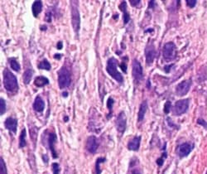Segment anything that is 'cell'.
<instances>
[{"label": "cell", "mask_w": 207, "mask_h": 174, "mask_svg": "<svg viewBox=\"0 0 207 174\" xmlns=\"http://www.w3.org/2000/svg\"><path fill=\"white\" fill-rule=\"evenodd\" d=\"M3 85L5 89L10 93H16L18 90L17 77L8 69L3 71Z\"/></svg>", "instance_id": "6da1fadb"}, {"label": "cell", "mask_w": 207, "mask_h": 174, "mask_svg": "<svg viewBox=\"0 0 207 174\" xmlns=\"http://www.w3.org/2000/svg\"><path fill=\"white\" fill-rule=\"evenodd\" d=\"M117 66H118V61L114 57H110L107 61L106 64V71L110 76L112 78L115 80L116 81L122 83L123 81V77L121 75V73L117 70Z\"/></svg>", "instance_id": "7a4b0ae2"}, {"label": "cell", "mask_w": 207, "mask_h": 174, "mask_svg": "<svg viewBox=\"0 0 207 174\" xmlns=\"http://www.w3.org/2000/svg\"><path fill=\"white\" fill-rule=\"evenodd\" d=\"M58 74V85H59L60 89H66L70 86L71 83V72L67 67L62 66L57 72Z\"/></svg>", "instance_id": "3957f363"}, {"label": "cell", "mask_w": 207, "mask_h": 174, "mask_svg": "<svg viewBox=\"0 0 207 174\" xmlns=\"http://www.w3.org/2000/svg\"><path fill=\"white\" fill-rule=\"evenodd\" d=\"M71 25L76 34H78L80 27V17L79 7H78V2L77 1H71Z\"/></svg>", "instance_id": "277c9868"}, {"label": "cell", "mask_w": 207, "mask_h": 174, "mask_svg": "<svg viewBox=\"0 0 207 174\" xmlns=\"http://www.w3.org/2000/svg\"><path fill=\"white\" fill-rule=\"evenodd\" d=\"M177 49L174 42H167L163 46V56L166 62H172L175 60L177 58Z\"/></svg>", "instance_id": "5b68a950"}, {"label": "cell", "mask_w": 207, "mask_h": 174, "mask_svg": "<svg viewBox=\"0 0 207 174\" xmlns=\"http://www.w3.org/2000/svg\"><path fill=\"white\" fill-rule=\"evenodd\" d=\"M189 104H190V99H189L177 100L175 103V104H174V106H173V114L176 115V116H180L182 114H185L186 112L188 110Z\"/></svg>", "instance_id": "8992f818"}, {"label": "cell", "mask_w": 207, "mask_h": 174, "mask_svg": "<svg viewBox=\"0 0 207 174\" xmlns=\"http://www.w3.org/2000/svg\"><path fill=\"white\" fill-rule=\"evenodd\" d=\"M132 75L134 80L136 82H140L143 79V67L141 66L140 62L137 59L133 61L132 64Z\"/></svg>", "instance_id": "52a82bcc"}, {"label": "cell", "mask_w": 207, "mask_h": 174, "mask_svg": "<svg viewBox=\"0 0 207 174\" xmlns=\"http://www.w3.org/2000/svg\"><path fill=\"white\" fill-rule=\"evenodd\" d=\"M191 85H192V81L191 79L185 80L180 82L176 86V94L179 96H184L189 92Z\"/></svg>", "instance_id": "ba28073f"}, {"label": "cell", "mask_w": 207, "mask_h": 174, "mask_svg": "<svg viewBox=\"0 0 207 174\" xmlns=\"http://www.w3.org/2000/svg\"><path fill=\"white\" fill-rule=\"evenodd\" d=\"M194 149V144L189 142H186L183 144H180L177 149V153L179 156V158H182L185 157H187L189 154L191 153V151Z\"/></svg>", "instance_id": "9c48e42d"}, {"label": "cell", "mask_w": 207, "mask_h": 174, "mask_svg": "<svg viewBox=\"0 0 207 174\" xmlns=\"http://www.w3.org/2000/svg\"><path fill=\"white\" fill-rule=\"evenodd\" d=\"M156 56H157V51H156L154 45L152 43L147 45L145 48V58L147 64H153V61L156 58Z\"/></svg>", "instance_id": "30bf717a"}, {"label": "cell", "mask_w": 207, "mask_h": 174, "mask_svg": "<svg viewBox=\"0 0 207 174\" xmlns=\"http://www.w3.org/2000/svg\"><path fill=\"white\" fill-rule=\"evenodd\" d=\"M126 116L124 112H120L118 114L117 119H116V128L121 134H123L124 133L126 129Z\"/></svg>", "instance_id": "8fae6325"}, {"label": "cell", "mask_w": 207, "mask_h": 174, "mask_svg": "<svg viewBox=\"0 0 207 174\" xmlns=\"http://www.w3.org/2000/svg\"><path fill=\"white\" fill-rule=\"evenodd\" d=\"M86 150L90 153H95L99 147V142L95 136H90L86 141Z\"/></svg>", "instance_id": "7c38bea8"}, {"label": "cell", "mask_w": 207, "mask_h": 174, "mask_svg": "<svg viewBox=\"0 0 207 174\" xmlns=\"http://www.w3.org/2000/svg\"><path fill=\"white\" fill-rule=\"evenodd\" d=\"M57 141V137L55 133H51L48 137V145H49L50 150L52 152V157L53 158H58V154L56 150V144Z\"/></svg>", "instance_id": "4fadbf2b"}, {"label": "cell", "mask_w": 207, "mask_h": 174, "mask_svg": "<svg viewBox=\"0 0 207 174\" xmlns=\"http://www.w3.org/2000/svg\"><path fill=\"white\" fill-rule=\"evenodd\" d=\"M4 125L5 128L10 131L11 133H13V134H16L17 132V120L14 118H12V117H9L6 119L4 122Z\"/></svg>", "instance_id": "5bb4252c"}, {"label": "cell", "mask_w": 207, "mask_h": 174, "mask_svg": "<svg viewBox=\"0 0 207 174\" xmlns=\"http://www.w3.org/2000/svg\"><path fill=\"white\" fill-rule=\"evenodd\" d=\"M137 158H133L130 162L129 168H128V174H143L140 167H139V163Z\"/></svg>", "instance_id": "9a60e30c"}, {"label": "cell", "mask_w": 207, "mask_h": 174, "mask_svg": "<svg viewBox=\"0 0 207 174\" xmlns=\"http://www.w3.org/2000/svg\"><path fill=\"white\" fill-rule=\"evenodd\" d=\"M141 136H135L130 142L128 144V149L131 151H138L140 148L141 144Z\"/></svg>", "instance_id": "2e32d148"}, {"label": "cell", "mask_w": 207, "mask_h": 174, "mask_svg": "<svg viewBox=\"0 0 207 174\" xmlns=\"http://www.w3.org/2000/svg\"><path fill=\"white\" fill-rule=\"evenodd\" d=\"M33 109L35 111L38 112V113H41L45 109V102L44 100L42 99V97L37 95L35 99L34 102H33Z\"/></svg>", "instance_id": "e0dca14e"}, {"label": "cell", "mask_w": 207, "mask_h": 174, "mask_svg": "<svg viewBox=\"0 0 207 174\" xmlns=\"http://www.w3.org/2000/svg\"><path fill=\"white\" fill-rule=\"evenodd\" d=\"M118 8L123 12V23L127 24L130 21V16L127 10V2L125 1L121 2V3L118 5Z\"/></svg>", "instance_id": "ac0fdd59"}, {"label": "cell", "mask_w": 207, "mask_h": 174, "mask_svg": "<svg viewBox=\"0 0 207 174\" xmlns=\"http://www.w3.org/2000/svg\"><path fill=\"white\" fill-rule=\"evenodd\" d=\"M147 110H148V102H147V100H144V101L140 104V107H139V110H138V122L143 121L144 117H145V114Z\"/></svg>", "instance_id": "d6986e66"}, {"label": "cell", "mask_w": 207, "mask_h": 174, "mask_svg": "<svg viewBox=\"0 0 207 174\" xmlns=\"http://www.w3.org/2000/svg\"><path fill=\"white\" fill-rule=\"evenodd\" d=\"M42 10V1H35L32 3V14L35 17H37V16L41 13Z\"/></svg>", "instance_id": "ffe728a7"}, {"label": "cell", "mask_w": 207, "mask_h": 174, "mask_svg": "<svg viewBox=\"0 0 207 174\" xmlns=\"http://www.w3.org/2000/svg\"><path fill=\"white\" fill-rule=\"evenodd\" d=\"M48 84H49V80L47 79V77L42 76L36 77L34 80V85L37 87H43Z\"/></svg>", "instance_id": "44dd1931"}, {"label": "cell", "mask_w": 207, "mask_h": 174, "mask_svg": "<svg viewBox=\"0 0 207 174\" xmlns=\"http://www.w3.org/2000/svg\"><path fill=\"white\" fill-rule=\"evenodd\" d=\"M32 75H33V71H32V69H27L25 71L24 73H23V76H22L25 85H28L31 82Z\"/></svg>", "instance_id": "7402d4cb"}, {"label": "cell", "mask_w": 207, "mask_h": 174, "mask_svg": "<svg viewBox=\"0 0 207 174\" xmlns=\"http://www.w3.org/2000/svg\"><path fill=\"white\" fill-rule=\"evenodd\" d=\"M26 135H27V132L26 129H23L21 132V134L19 136V148H23L26 146L27 142H26Z\"/></svg>", "instance_id": "603a6c76"}, {"label": "cell", "mask_w": 207, "mask_h": 174, "mask_svg": "<svg viewBox=\"0 0 207 174\" xmlns=\"http://www.w3.org/2000/svg\"><path fill=\"white\" fill-rule=\"evenodd\" d=\"M38 68L41 70H47L50 71L51 70V64L47 59H43L42 62L38 64Z\"/></svg>", "instance_id": "cb8c5ba5"}, {"label": "cell", "mask_w": 207, "mask_h": 174, "mask_svg": "<svg viewBox=\"0 0 207 174\" xmlns=\"http://www.w3.org/2000/svg\"><path fill=\"white\" fill-rule=\"evenodd\" d=\"M106 159L104 158H97L96 163H95V173L101 174V168H100V164L104 163Z\"/></svg>", "instance_id": "d4e9b609"}, {"label": "cell", "mask_w": 207, "mask_h": 174, "mask_svg": "<svg viewBox=\"0 0 207 174\" xmlns=\"http://www.w3.org/2000/svg\"><path fill=\"white\" fill-rule=\"evenodd\" d=\"M9 65L10 66H11V68H12L13 71H20V68H21V66H20L19 63L16 61V59H14V58H11V59H9Z\"/></svg>", "instance_id": "484cf974"}, {"label": "cell", "mask_w": 207, "mask_h": 174, "mask_svg": "<svg viewBox=\"0 0 207 174\" xmlns=\"http://www.w3.org/2000/svg\"><path fill=\"white\" fill-rule=\"evenodd\" d=\"M0 174H7V167L2 158H1V162H0Z\"/></svg>", "instance_id": "4316f807"}, {"label": "cell", "mask_w": 207, "mask_h": 174, "mask_svg": "<svg viewBox=\"0 0 207 174\" xmlns=\"http://www.w3.org/2000/svg\"><path fill=\"white\" fill-rule=\"evenodd\" d=\"M167 157H168V154H167V153H166V152H164L160 158H158V160H157V164H158V166H159V167L163 166V163H164V160H165V158H167Z\"/></svg>", "instance_id": "83f0119b"}, {"label": "cell", "mask_w": 207, "mask_h": 174, "mask_svg": "<svg viewBox=\"0 0 207 174\" xmlns=\"http://www.w3.org/2000/svg\"><path fill=\"white\" fill-rule=\"evenodd\" d=\"M52 172H53V174H59L60 171H61L59 164L57 163H53L52 165Z\"/></svg>", "instance_id": "f1b7e54d"}, {"label": "cell", "mask_w": 207, "mask_h": 174, "mask_svg": "<svg viewBox=\"0 0 207 174\" xmlns=\"http://www.w3.org/2000/svg\"><path fill=\"white\" fill-rule=\"evenodd\" d=\"M0 109H1V115L4 114L6 112V102L2 98H1V100H0Z\"/></svg>", "instance_id": "f546056e"}, {"label": "cell", "mask_w": 207, "mask_h": 174, "mask_svg": "<svg viewBox=\"0 0 207 174\" xmlns=\"http://www.w3.org/2000/svg\"><path fill=\"white\" fill-rule=\"evenodd\" d=\"M113 103H114V100H113V99H112L111 97H109V98L108 99V100H107V107H108V110H109V114H110L111 112H112Z\"/></svg>", "instance_id": "4dcf8cb0"}, {"label": "cell", "mask_w": 207, "mask_h": 174, "mask_svg": "<svg viewBox=\"0 0 207 174\" xmlns=\"http://www.w3.org/2000/svg\"><path fill=\"white\" fill-rule=\"evenodd\" d=\"M171 109H172V103L170 101H167L165 105H164V113L165 114H169V112L171 111Z\"/></svg>", "instance_id": "1f68e13d"}, {"label": "cell", "mask_w": 207, "mask_h": 174, "mask_svg": "<svg viewBox=\"0 0 207 174\" xmlns=\"http://www.w3.org/2000/svg\"><path fill=\"white\" fill-rule=\"evenodd\" d=\"M186 5H187L188 7H191V8H193L196 5L197 1L196 0H186Z\"/></svg>", "instance_id": "d6a6232c"}, {"label": "cell", "mask_w": 207, "mask_h": 174, "mask_svg": "<svg viewBox=\"0 0 207 174\" xmlns=\"http://www.w3.org/2000/svg\"><path fill=\"white\" fill-rule=\"evenodd\" d=\"M197 124H200V125H201V126L204 127L205 129H207V122L205 121V119H197Z\"/></svg>", "instance_id": "836d02e7"}, {"label": "cell", "mask_w": 207, "mask_h": 174, "mask_svg": "<svg viewBox=\"0 0 207 174\" xmlns=\"http://www.w3.org/2000/svg\"><path fill=\"white\" fill-rule=\"evenodd\" d=\"M119 66H120V68L123 72L127 73V63L125 62H121V64H119Z\"/></svg>", "instance_id": "e575fe53"}, {"label": "cell", "mask_w": 207, "mask_h": 174, "mask_svg": "<svg viewBox=\"0 0 207 174\" xmlns=\"http://www.w3.org/2000/svg\"><path fill=\"white\" fill-rule=\"evenodd\" d=\"M129 2H130L131 6H133V7H137L138 4H140L141 1L140 0H130Z\"/></svg>", "instance_id": "d590c367"}, {"label": "cell", "mask_w": 207, "mask_h": 174, "mask_svg": "<svg viewBox=\"0 0 207 174\" xmlns=\"http://www.w3.org/2000/svg\"><path fill=\"white\" fill-rule=\"evenodd\" d=\"M52 12H48L47 13V14H46V17H45V19H46V21H47V22H51V21H52Z\"/></svg>", "instance_id": "8d00e7d4"}, {"label": "cell", "mask_w": 207, "mask_h": 174, "mask_svg": "<svg viewBox=\"0 0 207 174\" xmlns=\"http://www.w3.org/2000/svg\"><path fill=\"white\" fill-rule=\"evenodd\" d=\"M167 121H168V125H169V126H170V127H174V128H177V125H176V124H174V123H172V119H171L170 118H168V119H167Z\"/></svg>", "instance_id": "74e56055"}, {"label": "cell", "mask_w": 207, "mask_h": 174, "mask_svg": "<svg viewBox=\"0 0 207 174\" xmlns=\"http://www.w3.org/2000/svg\"><path fill=\"white\" fill-rule=\"evenodd\" d=\"M173 65H174V64L168 65V66H166L164 67V69H165V71L167 72V73H169V72H170L171 68H172V67L173 66Z\"/></svg>", "instance_id": "f35d334b"}, {"label": "cell", "mask_w": 207, "mask_h": 174, "mask_svg": "<svg viewBox=\"0 0 207 174\" xmlns=\"http://www.w3.org/2000/svg\"><path fill=\"white\" fill-rule=\"evenodd\" d=\"M57 47L58 50H62V48H63V43H62V42H58V43H57Z\"/></svg>", "instance_id": "ab89813d"}, {"label": "cell", "mask_w": 207, "mask_h": 174, "mask_svg": "<svg viewBox=\"0 0 207 174\" xmlns=\"http://www.w3.org/2000/svg\"><path fill=\"white\" fill-rule=\"evenodd\" d=\"M42 159H43V161H44L45 163H48V157H47L46 154H44V155L42 156Z\"/></svg>", "instance_id": "60d3db41"}, {"label": "cell", "mask_w": 207, "mask_h": 174, "mask_svg": "<svg viewBox=\"0 0 207 174\" xmlns=\"http://www.w3.org/2000/svg\"><path fill=\"white\" fill-rule=\"evenodd\" d=\"M154 5H155V1H150L149 2V8H154Z\"/></svg>", "instance_id": "b9f144b4"}, {"label": "cell", "mask_w": 207, "mask_h": 174, "mask_svg": "<svg viewBox=\"0 0 207 174\" xmlns=\"http://www.w3.org/2000/svg\"><path fill=\"white\" fill-rule=\"evenodd\" d=\"M54 58H55V59H57V60L61 59V58H62V55H61V54H56L54 56Z\"/></svg>", "instance_id": "7bdbcfd3"}, {"label": "cell", "mask_w": 207, "mask_h": 174, "mask_svg": "<svg viewBox=\"0 0 207 174\" xmlns=\"http://www.w3.org/2000/svg\"><path fill=\"white\" fill-rule=\"evenodd\" d=\"M67 94H68V93H67V92H64V93H63V96L67 97Z\"/></svg>", "instance_id": "ee69618b"}, {"label": "cell", "mask_w": 207, "mask_h": 174, "mask_svg": "<svg viewBox=\"0 0 207 174\" xmlns=\"http://www.w3.org/2000/svg\"><path fill=\"white\" fill-rule=\"evenodd\" d=\"M68 119H68V117H64V121H68Z\"/></svg>", "instance_id": "f6af8a7d"}, {"label": "cell", "mask_w": 207, "mask_h": 174, "mask_svg": "<svg viewBox=\"0 0 207 174\" xmlns=\"http://www.w3.org/2000/svg\"><path fill=\"white\" fill-rule=\"evenodd\" d=\"M205 174H207V172H206V173H205Z\"/></svg>", "instance_id": "bcb514c9"}]
</instances>
